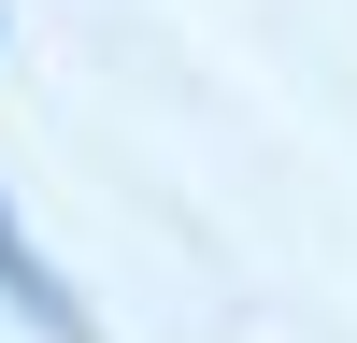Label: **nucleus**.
<instances>
[{"instance_id": "1", "label": "nucleus", "mask_w": 357, "mask_h": 343, "mask_svg": "<svg viewBox=\"0 0 357 343\" xmlns=\"http://www.w3.org/2000/svg\"><path fill=\"white\" fill-rule=\"evenodd\" d=\"M0 300H15L29 329H43V343H100V329H86V300H72V286L43 272V257H29V229H15V215H0Z\"/></svg>"}]
</instances>
